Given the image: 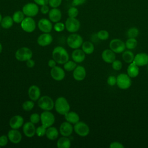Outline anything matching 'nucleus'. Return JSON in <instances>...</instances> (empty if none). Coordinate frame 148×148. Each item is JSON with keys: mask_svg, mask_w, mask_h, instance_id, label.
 <instances>
[{"mask_svg": "<svg viewBox=\"0 0 148 148\" xmlns=\"http://www.w3.org/2000/svg\"><path fill=\"white\" fill-rule=\"evenodd\" d=\"M52 57L59 64H64L69 60V54L62 46L56 47L52 51Z\"/></svg>", "mask_w": 148, "mask_h": 148, "instance_id": "f257e3e1", "label": "nucleus"}, {"mask_svg": "<svg viewBox=\"0 0 148 148\" xmlns=\"http://www.w3.org/2000/svg\"><path fill=\"white\" fill-rule=\"evenodd\" d=\"M56 111L61 115H64L70 111V105L67 99L64 97L57 98L54 102Z\"/></svg>", "mask_w": 148, "mask_h": 148, "instance_id": "f03ea898", "label": "nucleus"}, {"mask_svg": "<svg viewBox=\"0 0 148 148\" xmlns=\"http://www.w3.org/2000/svg\"><path fill=\"white\" fill-rule=\"evenodd\" d=\"M67 45L73 49H79L83 43V39L81 35L78 34L72 33L67 38Z\"/></svg>", "mask_w": 148, "mask_h": 148, "instance_id": "7ed1b4c3", "label": "nucleus"}, {"mask_svg": "<svg viewBox=\"0 0 148 148\" xmlns=\"http://www.w3.org/2000/svg\"><path fill=\"white\" fill-rule=\"evenodd\" d=\"M15 57L18 61H27L29 59L32 58V51L27 47H22L16 51Z\"/></svg>", "mask_w": 148, "mask_h": 148, "instance_id": "20e7f679", "label": "nucleus"}, {"mask_svg": "<svg viewBox=\"0 0 148 148\" xmlns=\"http://www.w3.org/2000/svg\"><path fill=\"white\" fill-rule=\"evenodd\" d=\"M38 106L43 110H51L54 107V102L53 99L47 95L40 97L38 100Z\"/></svg>", "mask_w": 148, "mask_h": 148, "instance_id": "39448f33", "label": "nucleus"}, {"mask_svg": "<svg viewBox=\"0 0 148 148\" xmlns=\"http://www.w3.org/2000/svg\"><path fill=\"white\" fill-rule=\"evenodd\" d=\"M116 84L122 90H127L131 86L132 81L131 77L125 73H120L117 77Z\"/></svg>", "mask_w": 148, "mask_h": 148, "instance_id": "423d86ee", "label": "nucleus"}, {"mask_svg": "<svg viewBox=\"0 0 148 148\" xmlns=\"http://www.w3.org/2000/svg\"><path fill=\"white\" fill-rule=\"evenodd\" d=\"M40 122L42 125L46 128L51 127L55 122L54 115L50 111L44 110L40 114Z\"/></svg>", "mask_w": 148, "mask_h": 148, "instance_id": "0eeeda50", "label": "nucleus"}, {"mask_svg": "<svg viewBox=\"0 0 148 148\" xmlns=\"http://www.w3.org/2000/svg\"><path fill=\"white\" fill-rule=\"evenodd\" d=\"M39 7L35 3L29 2L24 5L23 7L22 11L27 17H35L39 12Z\"/></svg>", "mask_w": 148, "mask_h": 148, "instance_id": "6e6552de", "label": "nucleus"}, {"mask_svg": "<svg viewBox=\"0 0 148 148\" xmlns=\"http://www.w3.org/2000/svg\"><path fill=\"white\" fill-rule=\"evenodd\" d=\"M73 130L76 134L82 137L86 136L90 133V128L88 125L84 122L80 121L74 124Z\"/></svg>", "mask_w": 148, "mask_h": 148, "instance_id": "1a4fd4ad", "label": "nucleus"}, {"mask_svg": "<svg viewBox=\"0 0 148 148\" xmlns=\"http://www.w3.org/2000/svg\"><path fill=\"white\" fill-rule=\"evenodd\" d=\"M66 29L71 33H75L78 31L80 27V21L76 18L68 17L65 23Z\"/></svg>", "mask_w": 148, "mask_h": 148, "instance_id": "9d476101", "label": "nucleus"}, {"mask_svg": "<svg viewBox=\"0 0 148 148\" xmlns=\"http://www.w3.org/2000/svg\"><path fill=\"white\" fill-rule=\"evenodd\" d=\"M22 29L28 33L32 32L36 28V23L31 17H26L21 23Z\"/></svg>", "mask_w": 148, "mask_h": 148, "instance_id": "9b49d317", "label": "nucleus"}, {"mask_svg": "<svg viewBox=\"0 0 148 148\" xmlns=\"http://www.w3.org/2000/svg\"><path fill=\"white\" fill-rule=\"evenodd\" d=\"M110 49L115 53H121L126 48L125 43L119 39H113L109 43Z\"/></svg>", "mask_w": 148, "mask_h": 148, "instance_id": "f8f14e48", "label": "nucleus"}, {"mask_svg": "<svg viewBox=\"0 0 148 148\" xmlns=\"http://www.w3.org/2000/svg\"><path fill=\"white\" fill-rule=\"evenodd\" d=\"M38 28L43 33H49L53 29V24L49 19L43 18L39 20L38 23Z\"/></svg>", "mask_w": 148, "mask_h": 148, "instance_id": "ddd939ff", "label": "nucleus"}, {"mask_svg": "<svg viewBox=\"0 0 148 148\" xmlns=\"http://www.w3.org/2000/svg\"><path fill=\"white\" fill-rule=\"evenodd\" d=\"M50 75L51 77L56 81H61L65 76L64 70L60 66L57 65L51 69Z\"/></svg>", "mask_w": 148, "mask_h": 148, "instance_id": "4468645a", "label": "nucleus"}, {"mask_svg": "<svg viewBox=\"0 0 148 148\" xmlns=\"http://www.w3.org/2000/svg\"><path fill=\"white\" fill-rule=\"evenodd\" d=\"M23 131L27 137H33L36 134V128L35 124L31 121L26 122L23 125Z\"/></svg>", "mask_w": 148, "mask_h": 148, "instance_id": "2eb2a0df", "label": "nucleus"}, {"mask_svg": "<svg viewBox=\"0 0 148 148\" xmlns=\"http://www.w3.org/2000/svg\"><path fill=\"white\" fill-rule=\"evenodd\" d=\"M7 136L9 140L13 144L20 143L22 139V135L21 132L16 129H12L8 132Z\"/></svg>", "mask_w": 148, "mask_h": 148, "instance_id": "dca6fc26", "label": "nucleus"}, {"mask_svg": "<svg viewBox=\"0 0 148 148\" xmlns=\"http://www.w3.org/2000/svg\"><path fill=\"white\" fill-rule=\"evenodd\" d=\"M138 66H143L148 65V54L145 53H139L134 57L133 62Z\"/></svg>", "mask_w": 148, "mask_h": 148, "instance_id": "f3484780", "label": "nucleus"}, {"mask_svg": "<svg viewBox=\"0 0 148 148\" xmlns=\"http://www.w3.org/2000/svg\"><path fill=\"white\" fill-rule=\"evenodd\" d=\"M59 130L60 133L62 136L68 137L72 134L73 131V127L71 123L66 121L61 124Z\"/></svg>", "mask_w": 148, "mask_h": 148, "instance_id": "a211bd4d", "label": "nucleus"}, {"mask_svg": "<svg viewBox=\"0 0 148 148\" xmlns=\"http://www.w3.org/2000/svg\"><path fill=\"white\" fill-rule=\"evenodd\" d=\"M40 88L36 85L31 86L28 90V95L29 99L33 101H38L40 97Z\"/></svg>", "mask_w": 148, "mask_h": 148, "instance_id": "6ab92c4d", "label": "nucleus"}, {"mask_svg": "<svg viewBox=\"0 0 148 148\" xmlns=\"http://www.w3.org/2000/svg\"><path fill=\"white\" fill-rule=\"evenodd\" d=\"M53 37L49 33H43L40 35L37 39V43L40 46H47L51 43Z\"/></svg>", "mask_w": 148, "mask_h": 148, "instance_id": "aec40b11", "label": "nucleus"}, {"mask_svg": "<svg viewBox=\"0 0 148 148\" xmlns=\"http://www.w3.org/2000/svg\"><path fill=\"white\" fill-rule=\"evenodd\" d=\"M24 124V119L20 115H14L11 117L9 120V126L12 129L21 128Z\"/></svg>", "mask_w": 148, "mask_h": 148, "instance_id": "412c9836", "label": "nucleus"}, {"mask_svg": "<svg viewBox=\"0 0 148 148\" xmlns=\"http://www.w3.org/2000/svg\"><path fill=\"white\" fill-rule=\"evenodd\" d=\"M86 76V71L84 66L81 65L77 66L73 71V77L77 81L83 80Z\"/></svg>", "mask_w": 148, "mask_h": 148, "instance_id": "4be33fe9", "label": "nucleus"}, {"mask_svg": "<svg viewBox=\"0 0 148 148\" xmlns=\"http://www.w3.org/2000/svg\"><path fill=\"white\" fill-rule=\"evenodd\" d=\"M102 58L106 63L111 64L116 60L115 53L110 49H105L102 53Z\"/></svg>", "mask_w": 148, "mask_h": 148, "instance_id": "5701e85b", "label": "nucleus"}, {"mask_svg": "<svg viewBox=\"0 0 148 148\" xmlns=\"http://www.w3.org/2000/svg\"><path fill=\"white\" fill-rule=\"evenodd\" d=\"M62 17V13L61 10L57 8H52L49 12V20L53 23H57L61 20Z\"/></svg>", "mask_w": 148, "mask_h": 148, "instance_id": "b1692460", "label": "nucleus"}, {"mask_svg": "<svg viewBox=\"0 0 148 148\" xmlns=\"http://www.w3.org/2000/svg\"><path fill=\"white\" fill-rule=\"evenodd\" d=\"M72 58L76 63H81L86 58V53L82 50L75 49L72 53Z\"/></svg>", "mask_w": 148, "mask_h": 148, "instance_id": "393cba45", "label": "nucleus"}, {"mask_svg": "<svg viewBox=\"0 0 148 148\" xmlns=\"http://www.w3.org/2000/svg\"><path fill=\"white\" fill-rule=\"evenodd\" d=\"M64 116L65 120L71 124H75L80 120L79 114L73 111H69Z\"/></svg>", "mask_w": 148, "mask_h": 148, "instance_id": "a878e982", "label": "nucleus"}, {"mask_svg": "<svg viewBox=\"0 0 148 148\" xmlns=\"http://www.w3.org/2000/svg\"><path fill=\"white\" fill-rule=\"evenodd\" d=\"M127 75L131 77V78H134L138 76L139 73V66L136 65L134 62H131L130 64L127 68Z\"/></svg>", "mask_w": 148, "mask_h": 148, "instance_id": "bb28decb", "label": "nucleus"}, {"mask_svg": "<svg viewBox=\"0 0 148 148\" xmlns=\"http://www.w3.org/2000/svg\"><path fill=\"white\" fill-rule=\"evenodd\" d=\"M59 135V132L58 130L53 126L49 127L47 128L46 132V136L47 139L51 140H56Z\"/></svg>", "mask_w": 148, "mask_h": 148, "instance_id": "cd10ccee", "label": "nucleus"}, {"mask_svg": "<svg viewBox=\"0 0 148 148\" xmlns=\"http://www.w3.org/2000/svg\"><path fill=\"white\" fill-rule=\"evenodd\" d=\"M71 145V140L67 136H62L57 142V147L58 148H69Z\"/></svg>", "mask_w": 148, "mask_h": 148, "instance_id": "c85d7f7f", "label": "nucleus"}, {"mask_svg": "<svg viewBox=\"0 0 148 148\" xmlns=\"http://www.w3.org/2000/svg\"><path fill=\"white\" fill-rule=\"evenodd\" d=\"M82 50L87 54H91L94 51V46L93 43L90 41L83 42L82 45Z\"/></svg>", "mask_w": 148, "mask_h": 148, "instance_id": "c756f323", "label": "nucleus"}, {"mask_svg": "<svg viewBox=\"0 0 148 148\" xmlns=\"http://www.w3.org/2000/svg\"><path fill=\"white\" fill-rule=\"evenodd\" d=\"M13 18L10 16H6L2 18L1 23V27L4 29H9L12 27L13 24Z\"/></svg>", "mask_w": 148, "mask_h": 148, "instance_id": "7c9ffc66", "label": "nucleus"}, {"mask_svg": "<svg viewBox=\"0 0 148 148\" xmlns=\"http://www.w3.org/2000/svg\"><path fill=\"white\" fill-rule=\"evenodd\" d=\"M134 57H135V56L131 51L126 50V51H124L123 52L122 58L124 60V61L126 63L130 64V63L134 61Z\"/></svg>", "mask_w": 148, "mask_h": 148, "instance_id": "2f4dec72", "label": "nucleus"}, {"mask_svg": "<svg viewBox=\"0 0 148 148\" xmlns=\"http://www.w3.org/2000/svg\"><path fill=\"white\" fill-rule=\"evenodd\" d=\"M12 18L14 23L19 24V23H21L22 21L24 19L25 14L23 11L17 10L13 13Z\"/></svg>", "mask_w": 148, "mask_h": 148, "instance_id": "473e14b6", "label": "nucleus"}, {"mask_svg": "<svg viewBox=\"0 0 148 148\" xmlns=\"http://www.w3.org/2000/svg\"><path fill=\"white\" fill-rule=\"evenodd\" d=\"M125 47L129 50L135 49L138 45L137 40L135 38H128L125 42Z\"/></svg>", "mask_w": 148, "mask_h": 148, "instance_id": "72a5a7b5", "label": "nucleus"}, {"mask_svg": "<svg viewBox=\"0 0 148 148\" xmlns=\"http://www.w3.org/2000/svg\"><path fill=\"white\" fill-rule=\"evenodd\" d=\"M76 66H77L76 62H75L73 60V61L68 60L65 64H64V69L68 72L73 71Z\"/></svg>", "mask_w": 148, "mask_h": 148, "instance_id": "f704fd0d", "label": "nucleus"}, {"mask_svg": "<svg viewBox=\"0 0 148 148\" xmlns=\"http://www.w3.org/2000/svg\"><path fill=\"white\" fill-rule=\"evenodd\" d=\"M34 105H35L34 101H33L32 100H27L23 102V103L22 105V108L24 110L29 112L34 108Z\"/></svg>", "mask_w": 148, "mask_h": 148, "instance_id": "c9c22d12", "label": "nucleus"}, {"mask_svg": "<svg viewBox=\"0 0 148 148\" xmlns=\"http://www.w3.org/2000/svg\"><path fill=\"white\" fill-rule=\"evenodd\" d=\"M139 35V29L136 27H131L127 32V35L128 38H135Z\"/></svg>", "mask_w": 148, "mask_h": 148, "instance_id": "e433bc0d", "label": "nucleus"}, {"mask_svg": "<svg viewBox=\"0 0 148 148\" xmlns=\"http://www.w3.org/2000/svg\"><path fill=\"white\" fill-rule=\"evenodd\" d=\"M97 38L101 40H106L109 38V34L106 30H100L97 32Z\"/></svg>", "mask_w": 148, "mask_h": 148, "instance_id": "4c0bfd02", "label": "nucleus"}, {"mask_svg": "<svg viewBox=\"0 0 148 148\" xmlns=\"http://www.w3.org/2000/svg\"><path fill=\"white\" fill-rule=\"evenodd\" d=\"M67 12H68V15L69 17L76 18L79 14L78 9L76 8V6H73L70 7L68 9Z\"/></svg>", "mask_w": 148, "mask_h": 148, "instance_id": "58836bf2", "label": "nucleus"}, {"mask_svg": "<svg viewBox=\"0 0 148 148\" xmlns=\"http://www.w3.org/2000/svg\"><path fill=\"white\" fill-rule=\"evenodd\" d=\"M47 128L45 127L42 125L41 126L38 127L36 128V134L39 137H42L44 135H46Z\"/></svg>", "mask_w": 148, "mask_h": 148, "instance_id": "ea45409f", "label": "nucleus"}, {"mask_svg": "<svg viewBox=\"0 0 148 148\" xmlns=\"http://www.w3.org/2000/svg\"><path fill=\"white\" fill-rule=\"evenodd\" d=\"M53 28L56 32H60L64 30V29L65 28V24H64L63 23L58 21L56 23V24L53 26Z\"/></svg>", "mask_w": 148, "mask_h": 148, "instance_id": "a19ab883", "label": "nucleus"}, {"mask_svg": "<svg viewBox=\"0 0 148 148\" xmlns=\"http://www.w3.org/2000/svg\"><path fill=\"white\" fill-rule=\"evenodd\" d=\"M30 121L34 123V124L38 123L40 121V115L37 113H34L31 114L29 117Z\"/></svg>", "mask_w": 148, "mask_h": 148, "instance_id": "79ce46f5", "label": "nucleus"}, {"mask_svg": "<svg viewBox=\"0 0 148 148\" xmlns=\"http://www.w3.org/2000/svg\"><path fill=\"white\" fill-rule=\"evenodd\" d=\"M112 68L115 71H119L122 68L123 64L122 62L118 60H115L112 63Z\"/></svg>", "mask_w": 148, "mask_h": 148, "instance_id": "37998d69", "label": "nucleus"}, {"mask_svg": "<svg viewBox=\"0 0 148 148\" xmlns=\"http://www.w3.org/2000/svg\"><path fill=\"white\" fill-rule=\"evenodd\" d=\"M62 0H49V5L52 8H57L61 5Z\"/></svg>", "mask_w": 148, "mask_h": 148, "instance_id": "c03bdc74", "label": "nucleus"}, {"mask_svg": "<svg viewBox=\"0 0 148 148\" xmlns=\"http://www.w3.org/2000/svg\"><path fill=\"white\" fill-rule=\"evenodd\" d=\"M117 77L114 76H109L107 79V83L110 86H113L116 84Z\"/></svg>", "mask_w": 148, "mask_h": 148, "instance_id": "a18cd8bd", "label": "nucleus"}, {"mask_svg": "<svg viewBox=\"0 0 148 148\" xmlns=\"http://www.w3.org/2000/svg\"><path fill=\"white\" fill-rule=\"evenodd\" d=\"M8 137L7 135H3L0 136V146L1 147H4L7 145L8 143Z\"/></svg>", "mask_w": 148, "mask_h": 148, "instance_id": "49530a36", "label": "nucleus"}, {"mask_svg": "<svg viewBox=\"0 0 148 148\" xmlns=\"http://www.w3.org/2000/svg\"><path fill=\"white\" fill-rule=\"evenodd\" d=\"M124 145L121 143L116 141L112 142L109 145L110 148H124Z\"/></svg>", "mask_w": 148, "mask_h": 148, "instance_id": "de8ad7c7", "label": "nucleus"}, {"mask_svg": "<svg viewBox=\"0 0 148 148\" xmlns=\"http://www.w3.org/2000/svg\"><path fill=\"white\" fill-rule=\"evenodd\" d=\"M87 0H72V5L73 6H77L84 4Z\"/></svg>", "mask_w": 148, "mask_h": 148, "instance_id": "09e8293b", "label": "nucleus"}, {"mask_svg": "<svg viewBox=\"0 0 148 148\" xmlns=\"http://www.w3.org/2000/svg\"><path fill=\"white\" fill-rule=\"evenodd\" d=\"M40 12L43 14H46L47 13H49L50 10H49V6H47V5H43V6H41V8H40Z\"/></svg>", "mask_w": 148, "mask_h": 148, "instance_id": "8fccbe9b", "label": "nucleus"}, {"mask_svg": "<svg viewBox=\"0 0 148 148\" xmlns=\"http://www.w3.org/2000/svg\"><path fill=\"white\" fill-rule=\"evenodd\" d=\"M34 2L38 5L43 6L49 4V0H34Z\"/></svg>", "mask_w": 148, "mask_h": 148, "instance_id": "3c124183", "label": "nucleus"}, {"mask_svg": "<svg viewBox=\"0 0 148 148\" xmlns=\"http://www.w3.org/2000/svg\"><path fill=\"white\" fill-rule=\"evenodd\" d=\"M35 61L32 59H29L26 61V65L28 68H33L35 66Z\"/></svg>", "mask_w": 148, "mask_h": 148, "instance_id": "603ef678", "label": "nucleus"}, {"mask_svg": "<svg viewBox=\"0 0 148 148\" xmlns=\"http://www.w3.org/2000/svg\"><path fill=\"white\" fill-rule=\"evenodd\" d=\"M56 64H57V62H56L53 58V59H50V60L48 61V63H47L48 66H49L50 68H52L54 67L55 66H56Z\"/></svg>", "mask_w": 148, "mask_h": 148, "instance_id": "864d4df0", "label": "nucleus"}, {"mask_svg": "<svg viewBox=\"0 0 148 148\" xmlns=\"http://www.w3.org/2000/svg\"><path fill=\"white\" fill-rule=\"evenodd\" d=\"M2 44L0 43V53L2 52Z\"/></svg>", "mask_w": 148, "mask_h": 148, "instance_id": "5fc2aeb1", "label": "nucleus"}, {"mask_svg": "<svg viewBox=\"0 0 148 148\" xmlns=\"http://www.w3.org/2000/svg\"><path fill=\"white\" fill-rule=\"evenodd\" d=\"M2 16L1 14L0 13V24H1V21H2Z\"/></svg>", "mask_w": 148, "mask_h": 148, "instance_id": "6e6d98bb", "label": "nucleus"}, {"mask_svg": "<svg viewBox=\"0 0 148 148\" xmlns=\"http://www.w3.org/2000/svg\"><path fill=\"white\" fill-rule=\"evenodd\" d=\"M65 1H69V0H65Z\"/></svg>", "mask_w": 148, "mask_h": 148, "instance_id": "4d7b16f0", "label": "nucleus"}, {"mask_svg": "<svg viewBox=\"0 0 148 148\" xmlns=\"http://www.w3.org/2000/svg\"><path fill=\"white\" fill-rule=\"evenodd\" d=\"M147 69H148V66H147Z\"/></svg>", "mask_w": 148, "mask_h": 148, "instance_id": "13d9d810", "label": "nucleus"}, {"mask_svg": "<svg viewBox=\"0 0 148 148\" xmlns=\"http://www.w3.org/2000/svg\"><path fill=\"white\" fill-rule=\"evenodd\" d=\"M0 147H1V146H0Z\"/></svg>", "mask_w": 148, "mask_h": 148, "instance_id": "bf43d9fd", "label": "nucleus"}]
</instances>
